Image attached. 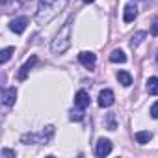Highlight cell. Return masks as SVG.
Segmentation results:
<instances>
[{"label":"cell","mask_w":158,"mask_h":158,"mask_svg":"<svg viewBox=\"0 0 158 158\" xmlns=\"http://www.w3.org/2000/svg\"><path fill=\"white\" fill-rule=\"evenodd\" d=\"M74 106H78V108H88L89 106V95H88V91H84V89H80L76 95H74Z\"/></svg>","instance_id":"obj_8"},{"label":"cell","mask_w":158,"mask_h":158,"mask_svg":"<svg viewBox=\"0 0 158 158\" xmlns=\"http://www.w3.org/2000/svg\"><path fill=\"white\" fill-rule=\"evenodd\" d=\"M151 138H152V134H151L149 130H139V132H136V141H138L139 145L149 143V141H151Z\"/></svg>","instance_id":"obj_13"},{"label":"cell","mask_w":158,"mask_h":158,"mask_svg":"<svg viewBox=\"0 0 158 158\" xmlns=\"http://www.w3.org/2000/svg\"><path fill=\"white\" fill-rule=\"evenodd\" d=\"M110 152H112V141L101 138V139L97 141V145H95V154L102 158V156H108Z\"/></svg>","instance_id":"obj_4"},{"label":"cell","mask_w":158,"mask_h":158,"mask_svg":"<svg viewBox=\"0 0 158 158\" xmlns=\"http://www.w3.org/2000/svg\"><path fill=\"white\" fill-rule=\"evenodd\" d=\"M151 117L152 119H158V101L151 106Z\"/></svg>","instance_id":"obj_20"},{"label":"cell","mask_w":158,"mask_h":158,"mask_svg":"<svg viewBox=\"0 0 158 158\" xmlns=\"http://www.w3.org/2000/svg\"><path fill=\"white\" fill-rule=\"evenodd\" d=\"M35 61H37V58H35V56H32V58H30V60H28V61H26V63L21 67V71H19V80H24V78H26V74L30 73V69L35 65Z\"/></svg>","instance_id":"obj_11"},{"label":"cell","mask_w":158,"mask_h":158,"mask_svg":"<svg viewBox=\"0 0 158 158\" xmlns=\"http://www.w3.org/2000/svg\"><path fill=\"white\" fill-rule=\"evenodd\" d=\"M151 34L152 35H158V17L152 19V24H151Z\"/></svg>","instance_id":"obj_19"},{"label":"cell","mask_w":158,"mask_h":158,"mask_svg":"<svg viewBox=\"0 0 158 158\" xmlns=\"http://www.w3.org/2000/svg\"><path fill=\"white\" fill-rule=\"evenodd\" d=\"M117 80H119L121 86L128 88V86L132 84V74H130L128 71H119V73H117Z\"/></svg>","instance_id":"obj_12"},{"label":"cell","mask_w":158,"mask_h":158,"mask_svg":"<svg viewBox=\"0 0 158 158\" xmlns=\"http://www.w3.org/2000/svg\"><path fill=\"white\" fill-rule=\"evenodd\" d=\"M2 158H15V152L13 151H10V149H2Z\"/></svg>","instance_id":"obj_21"},{"label":"cell","mask_w":158,"mask_h":158,"mask_svg":"<svg viewBox=\"0 0 158 158\" xmlns=\"http://www.w3.org/2000/svg\"><path fill=\"white\" fill-rule=\"evenodd\" d=\"M145 37H147V34H145V32H138V34H134V35H132V41H130V45H132V47H138V45H139V43H141Z\"/></svg>","instance_id":"obj_17"},{"label":"cell","mask_w":158,"mask_h":158,"mask_svg":"<svg viewBox=\"0 0 158 158\" xmlns=\"http://www.w3.org/2000/svg\"><path fill=\"white\" fill-rule=\"evenodd\" d=\"M84 2H86V4H89V2H95V0H84Z\"/></svg>","instance_id":"obj_22"},{"label":"cell","mask_w":158,"mask_h":158,"mask_svg":"<svg viewBox=\"0 0 158 158\" xmlns=\"http://www.w3.org/2000/svg\"><path fill=\"white\" fill-rule=\"evenodd\" d=\"M15 97H17V89L15 88H6L2 93V102L4 106H13L15 104Z\"/></svg>","instance_id":"obj_9"},{"label":"cell","mask_w":158,"mask_h":158,"mask_svg":"<svg viewBox=\"0 0 158 158\" xmlns=\"http://www.w3.org/2000/svg\"><path fill=\"white\" fill-rule=\"evenodd\" d=\"M136 17H138V8H136V4H127V6H125L123 21H125V23H132Z\"/></svg>","instance_id":"obj_10"},{"label":"cell","mask_w":158,"mask_h":158,"mask_svg":"<svg viewBox=\"0 0 158 158\" xmlns=\"http://www.w3.org/2000/svg\"><path fill=\"white\" fill-rule=\"evenodd\" d=\"M147 93L149 95H158V78L151 76L147 80Z\"/></svg>","instance_id":"obj_14"},{"label":"cell","mask_w":158,"mask_h":158,"mask_svg":"<svg viewBox=\"0 0 158 158\" xmlns=\"http://www.w3.org/2000/svg\"><path fill=\"white\" fill-rule=\"evenodd\" d=\"M28 23H30V19H28V17H17V19H13V21H11L10 28H11L15 34H23V32L26 30Z\"/></svg>","instance_id":"obj_7"},{"label":"cell","mask_w":158,"mask_h":158,"mask_svg":"<svg viewBox=\"0 0 158 158\" xmlns=\"http://www.w3.org/2000/svg\"><path fill=\"white\" fill-rule=\"evenodd\" d=\"M114 102H115V99H114V91L112 89H102L99 93V106L101 108H108Z\"/></svg>","instance_id":"obj_5"},{"label":"cell","mask_w":158,"mask_h":158,"mask_svg":"<svg viewBox=\"0 0 158 158\" xmlns=\"http://www.w3.org/2000/svg\"><path fill=\"white\" fill-rule=\"evenodd\" d=\"M13 50H15L13 47H6V48H4L2 52H0V61H2V63H6V61H8V60L11 58V54H13Z\"/></svg>","instance_id":"obj_16"},{"label":"cell","mask_w":158,"mask_h":158,"mask_svg":"<svg viewBox=\"0 0 158 158\" xmlns=\"http://www.w3.org/2000/svg\"><path fill=\"white\" fill-rule=\"evenodd\" d=\"M78 61H80L86 69H93L97 63V56L93 52H80L78 54Z\"/></svg>","instance_id":"obj_6"},{"label":"cell","mask_w":158,"mask_h":158,"mask_svg":"<svg viewBox=\"0 0 158 158\" xmlns=\"http://www.w3.org/2000/svg\"><path fill=\"white\" fill-rule=\"evenodd\" d=\"M69 0H39V6L35 11V23L39 26L48 24L54 17H58L61 13V10H65Z\"/></svg>","instance_id":"obj_1"},{"label":"cell","mask_w":158,"mask_h":158,"mask_svg":"<svg viewBox=\"0 0 158 158\" xmlns=\"http://www.w3.org/2000/svg\"><path fill=\"white\" fill-rule=\"evenodd\" d=\"M52 136H54V127H47L45 130H41L37 134H24L21 138V141L26 143V145H30V143H48L52 139Z\"/></svg>","instance_id":"obj_3"},{"label":"cell","mask_w":158,"mask_h":158,"mask_svg":"<svg viewBox=\"0 0 158 158\" xmlns=\"http://www.w3.org/2000/svg\"><path fill=\"white\" fill-rule=\"evenodd\" d=\"M156 61H158V56H156Z\"/></svg>","instance_id":"obj_23"},{"label":"cell","mask_w":158,"mask_h":158,"mask_svg":"<svg viewBox=\"0 0 158 158\" xmlns=\"http://www.w3.org/2000/svg\"><path fill=\"white\" fill-rule=\"evenodd\" d=\"M110 61H114V63H125V61H127V56H125L123 50L115 48V50L110 54Z\"/></svg>","instance_id":"obj_15"},{"label":"cell","mask_w":158,"mask_h":158,"mask_svg":"<svg viewBox=\"0 0 158 158\" xmlns=\"http://www.w3.org/2000/svg\"><path fill=\"white\" fill-rule=\"evenodd\" d=\"M71 23L73 19H69L63 28L60 30V34L56 35V39L52 41V52L54 54H63L69 47H71Z\"/></svg>","instance_id":"obj_2"},{"label":"cell","mask_w":158,"mask_h":158,"mask_svg":"<svg viewBox=\"0 0 158 158\" xmlns=\"http://www.w3.org/2000/svg\"><path fill=\"white\" fill-rule=\"evenodd\" d=\"M82 117H84V108H78L76 106V110L71 112V119L73 121H82Z\"/></svg>","instance_id":"obj_18"}]
</instances>
